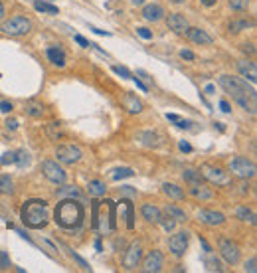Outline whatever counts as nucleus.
<instances>
[{"label": "nucleus", "mask_w": 257, "mask_h": 273, "mask_svg": "<svg viewBox=\"0 0 257 273\" xmlns=\"http://www.w3.org/2000/svg\"><path fill=\"white\" fill-rule=\"evenodd\" d=\"M123 107L129 111V113H140L142 111V103H140V99H137V95H133V93H127V95H123Z\"/></svg>", "instance_id": "nucleus-19"}, {"label": "nucleus", "mask_w": 257, "mask_h": 273, "mask_svg": "<svg viewBox=\"0 0 257 273\" xmlns=\"http://www.w3.org/2000/svg\"><path fill=\"white\" fill-rule=\"evenodd\" d=\"M200 2H202L204 6H208V8H212L216 4V0H200Z\"/></svg>", "instance_id": "nucleus-59"}, {"label": "nucleus", "mask_w": 257, "mask_h": 273, "mask_svg": "<svg viewBox=\"0 0 257 273\" xmlns=\"http://www.w3.org/2000/svg\"><path fill=\"white\" fill-rule=\"evenodd\" d=\"M162 192H164L168 198H174V200H182V198H184V190H182L178 184H170V182L162 184Z\"/></svg>", "instance_id": "nucleus-21"}, {"label": "nucleus", "mask_w": 257, "mask_h": 273, "mask_svg": "<svg viewBox=\"0 0 257 273\" xmlns=\"http://www.w3.org/2000/svg\"><path fill=\"white\" fill-rule=\"evenodd\" d=\"M73 40H75V42H77V44H79L81 48H89V42L85 40L83 36H79V34H75V36H73Z\"/></svg>", "instance_id": "nucleus-46"}, {"label": "nucleus", "mask_w": 257, "mask_h": 273, "mask_svg": "<svg viewBox=\"0 0 257 273\" xmlns=\"http://www.w3.org/2000/svg\"><path fill=\"white\" fill-rule=\"evenodd\" d=\"M14 164L18 168H26L30 164V153L26 148H20V150H14Z\"/></svg>", "instance_id": "nucleus-26"}, {"label": "nucleus", "mask_w": 257, "mask_h": 273, "mask_svg": "<svg viewBox=\"0 0 257 273\" xmlns=\"http://www.w3.org/2000/svg\"><path fill=\"white\" fill-rule=\"evenodd\" d=\"M140 214H142V218H145L149 224H158L160 218H162V212L154 204H142Z\"/></svg>", "instance_id": "nucleus-16"}, {"label": "nucleus", "mask_w": 257, "mask_h": 273, "mask_svg": "<svg viewBox=\"0 0 257 273\" xmlns=\"http://www.w3.org/2000/svg\"><path fill=\"white\" fill-rule=\"evenodd\" d=\"M137 34L142 38V40H153V32L149 28H137Z\"/></svg>", "instance_id": "nucleus-43"}, {"label": "nucleus", "mask_w": 257, "mask_h": 273, "mask_svg": "<svg viewBox=\"0 0 257 273\" xmlns=\"http://www.w3.org/2000/svg\"><path fill=\"white\" fill-rule=\"evenodd\" d=\"M89 30H91V32H95V34H99V36H111L109 32H105V30H99L95 26H89Z\"/></svg>", "instance_id": "nucleus-52"}, {"label": "nucleus", "mask_w": 257, "mask_h": 273, "mask_svg": "<svg viewBox=\"0 0 257 273\" xmlns=\"http://www.w3.org/2000/svg\"><path fill=\"white\" fill-rule=\"evenodd\" d=\"M142 18L147 22H158L164 18V8L160 4H147L142 8Z\"/></svg>", "instance_id": "nucleus-17"}, {"label": "nucleus", "mask_w": 257, "mask_h": 273, "mask_svg": "<svg viewBox=\"0 0 257 273\" xmlns=\"http://www.w3.org/2000/svg\"><path fill=\"white\" fill-rule=\"evenodd\" d=\"M220 85L225 93H230L234 97V101L249 111L251 115L257 113V93H255V87L253 85H247L245 79H240V77H232V75H222L220 77Z\"/></svg>", "instance_id": "nucleus-1"}, {"label": "nucleus", "mask_w": 257, "mask_h": 273, "mask_svg": "<svg viewBox=\"0 0 257 273\" xmlns=\"http://www.w3.org/2000/svg\"><path fill=\"white\" fill-rule=\"evenodd\" d=\"M247 26H253V22H247V20H241V22H232V30L234 32H241V30H245Z\"/></svg>", "instance_id": "nucleus-39"}, {"label": "nucleus", "mask_w": 257, "mask_h": 273, "mask_svg": "<svg viewBox=\"0 0 257 273\" xmlns=\"http://www.w3.org/2000/svg\"><path fill=\"white\" fill-rule=\"evenodd\" d=\"M133 79H135V83H137V87H138V89H142V91H147V89H149V87H147L145 83H142L138 77H133Z\"/></svg>", "instance_id": "nucleus-55"}, {"label": "nucleus", "mask_w": 257, "mask_h": 273, "mask_svg": "<svg viewBox=\"0 0 257 273\" xmlns=\"http://www.w3.org/2000/svg\"><path fill=\"white\" fill-rule=\"evenodd\" d=\"M0 30H2L6 36H26L32 30V22L24 16H14V18L6 20Z\"/></svg>", "instance_id": "nucleus-4"}, {"label": "nucleus", "mask_w": 257, "mask_h": 273, "mask_svg": "<svg viewBox=\"0 0 257 273\" xmlns=\"http://www.w3.org/2000/svg\"><path fill=\"white\" fill-rule=\"evenodd\" d=\"M55 157H58V161L64 163V164H75V163L81 161L83 153L77 145L66 143V145H60L58 148H55Z\"/></svg>", "instance_id": "nucleus-6"}, {"label": "nucleus", "mask_w": 257, "mask_h": 273, "mask_svg": "<svg viewBox=\"0 0 257 273\" xmlns=\"http://www.w3.org/2000/svg\"><path fill=\"white\" fill-rule=\"evenodd\" d=\"M34 8L38 12H46V14H58V6H53L50 2H42V0H36L34 2Z\"/></svg>", "instance_id": "nucleus-32"}, {"label": "nucleus", "mask_w": 257, "mask_h": 273, "mask_svg": "<svg viewBox=\"0 0 257 273\" xmlns=\"http://www.w3.org/2000/svg\"><path fill=\"white\" fill-rule=\"evenodd\" d=\"M204 265H206V269H208V271H218V273H222V271H223V267H222L220 259H218L212 252H206V255H204Z\"/></svg>", "instance_id": "nucleus-24"}, {"label": "nucleus", "mask_w": 257, "mask_h": 273, "mask_svg": "<svg viewBox=\"0 0 257 273\" xmlns=\"http://www.w3.org/2000/svg\"><path fill=\"white\" fill-rule=\"evenodd\" d=\"M140 259H142V246H140V241H133V244L127 248V252H125L123 267L127 271H133V269H137Z\"/></svg>", "instance_id": "nucleus-10"}, {"label": "nucleus", "mask_w": 257, "mask_h": 273, "mask_svg": "<svg viewBox=\"0 0 257 273\" xmlns=\"http://www.w3.org/2000/svg\"><path fill=\"white\" fill-rule=\"evenodd\" d=\"M182 178L188 182V184H202V180H204V176L200 174V170H194V168H184V172H182Z\"/></svg>", "instance_id": "nucleus-23"}, {"label": "nucleus", "mask_w": 257, "mask_h": 273, "mask_svg": "<svg viewBox=\"0 0 257 273\" xmlns=\"http://www.w3.org/2000/svg\"><path fill=\"white\" fill-rule=\"evenodd\" d=\"M166 216H170V218H172L176 224L178 222H186V214H184V210H180L178 206H174V204H168L166 206Z\"/></svg>", "instance_id": "nucleus-27"}, {"label": "nucleus", "mask_w": 257, "mask_h": 273, "mask_svg": "<svg viewBox=\"0 0 257 273\" xmlns=\"http://www.w3.org/2000/svg\"><path fill=\"white\" fill-rule=\"evenodd\" d=\"M172 2H174V4H182V2H184V0H172Z\"/></svg>", "instance_id": "nucleus-63"}, {"label": "nucleus", "mask_w": 257, "mask_h": 273, "mask_svg": "<svg viewBox=\"0 0 257 273\" xmlns=\"http://www.w3.org/2000/svg\"><path fill=\"white\" fill-rule=\"evenodd\" d=\"M158 224H162V228L166 230V232H172L174 230V226H176V222L170 218V216H164V218H160V222Z\"/></svg>", "instance_id": "nucleus-38"}, {"label": "nucleus", "mask_w": 257, "mask_h": 273, "mask_svg": "<svg viewBox=\"0 0 257 273\" xmlns=\"http://www.w3.org/2000/svg\"><path fill=\"white\" fill-rule=\"evenodd\" d=\"M220 254H222V257H223L227 263H230V265H236V263L240 261L241 250H240V246L236 244V241L227 239V237H222V239H220Z\"/></svg>", "instance_id": "nucleus-9"}, {"label": "nucleus", "mask_w": 257, "mask_h": 273, "mask_svg": "<svg viewBox=\"0 0 257 273\" xmlns=\"http://www.w3.org/2000/svg\"><path fill=\"white\" fill-rule=\"evenodd\" d=\"M20 218H22V222H24L28 228H34V230H40V228L48 226V222H50L48 202L36 200V198L24 202L22 212H20Z\"/></svg>", "instance_id": "nucleus-3"}, {"label": "nucleus", "mask_w": 257, "mask_h": 273, "mask_svg": "<svg viewBox=\"0 0 257 273\" xmlns=\"http://www.w3.org/2000/svg\"><path fill=\"white\" fill-rule=\"evenodd\" d=\"M125 206H127V226H129V230H133V228H135V212H133V204L125 202Z\"/></svg>", "instance_id": "nucleus-37"}, {"label": "nucleus", "mask_w": 257, "mask_h": 273, "mask_svg": "<svg viewBox=\"0 0 257 273\" xmlns=\"http://www.w3.org/2000/svg\"><path fill=\"white\" fill-rule=\"evenodd\" d=\"M138 139L142 141V145H147V146H160L162 145V139L160 135L156 133H151V131H145V133H140Z\"/></svg>", "instance_id": "nucleus-22"}, {"label": "nucleus", "mask_w": 257, "mask_h": 273, "mask_svg": "<svg viewBox=\"0 0 257 273\" xmlns=\"http://www.w3.org/2000/svg\"><path fill=\"white\" fill-rule=\"evenodd\" d=\"M230 170L238 176V178H253L255 176V164L245 159V157H236L230 161Z\"/></svg>", "instance_id": "nucleus-7"}, {"label": "nucleus", "mask_w": 257, "mask_h": 273, "mask_svg": "<svg viewBox=\"0 0 257 273\" xmlns=\"http://www.w3.org/2000/svg\"><path fill=\"white\" fill-rule=\"evenodd\" d=\"M55 196H58V198H75V200H81L83 198L81 192L75 186H62V188L55 190Z\"/></svg>", "instance_id": "nucleus-25"}, {"label": "nucleus", "mask_w": 257, "mask_h": 273, "mask_svg": "<svg viewBox=\"0 0 257 273\" xmlns=\"http://www.w3.org/2000/svg\"><path fill=\"white\" fill-rule=\"evenodd\" d=\"M186 36L194 42V44H198V46H212L214 44V38L206 32V30H200V28H186Z\"/></svg>", "instance_id": "nucleus-13"}, {"label": "nucleus", "mask_w": 257, "mask_h": 273, "mask_svg": "<svg viewBox=\"0 0 257 273\" xmlns=\"http://www.w3.org/2000/svg\"><path fill=\"white\" fill-rule=\"evenodd\" d=\"M111 176H113V180H123V178H131V176H135V172H133V168L123 166V168H115Z\"/></svg>", "instance_id": "nucleus-33"}, {"label": "nucleus", "mask_w": 257, "mask_h": 273, "mask_svg": "<svg viewBox=\"0 0 257 273\" xmlns=\"http://www.w3.org/2000/svg\"><path fill=\"white\" fill-rule=\"evenodd\" d=\"M113 72H115L117 75H121V77H125V79H131V77H133L131 72H129L127 68H123V66H113Z\"/></svg>", "instance_id": "nucleus-40"}, {"label": "nucleus", "mask_w": 257, "mask_h": 273, "mask_svg": "<svg viewBox=\"0 0 257 273\" xmlns=\"http://www.w3.org/2000/svg\"><path fill=\"white\" fill-rule=\"evenodd\" d=\"M131 2L137 6V4H142V2H145V0H131Z\"/></svg>", "instance_id": "nucleus-62"}, {"label": "nucleus", "mask_w": 257, "mask_h": 273, "mask_svg": "<svg viewBox=\"0 0 257 273\" xmlns=\"http://www.w3.org/2000/svg\"><path fill=\"white\" fill-rule=\"evenodd\" d=\"M227 2H230V6L234 10H240V12H243V10L249 8V0H227Z\"/></svg>", "instance_id": "nucleus-34"}, {"label": "nucleus", "mask_w": 257, "mask_h": 273, "mask_svg": "<svg viewBox=\"0 0 257 273\" xmlns=\"http://www.w3.org/2000/svg\"><path fill=\"white\" fill-rule=\"evenodd\" d=\"M0 265H2V267H8V259H6L4 254H0Z\"/></svg>", "instance_id": "nucleus-58"}, {"label": "nucleus", "mask_w": 257, "mask_h": 273, "mask_svg": "<svg viewBox=\"0 0 257 273\" xmlns=\"http://www.w3.org/2000/svg\"><path fill=\"white\" fill-rule=\"evenodd\" d=\"M14 192V182L10 176H0V194H12Z\"/></svg>", "instance_id": "nucleus-31"}, {"label": "nucleus", "mask_w": 257, "mask_h": 273, "mask_svg": "<svg viewBox=\"0 0 257 273\" xmlns=\"http://www.w3.org/2000/svg\"><path fill=\"white\" fill-rule=\"evenodd\" d=\"M48 135H50V139H51V141H58V139L62 137L60 125H58V123H51V125H48Z\"/></svg>", "instance_id": "nucleus-35"}, {"label": "nucleus", "mask_w": 257, "mask_h": 273, "mask_svg": "<svg viewBox=\"0 0 257 273\" xmlns=\"http://www.w3.org/2000/svg\"><path fill=\"white\" fill-rule=\"evenodd\" d=\"M200 244H202V246H204V252H212V248H210V244H208V241H206L204 237H200Z\"/></svg>", "instance_id": "nucleus-56"}, {"label": "nucleus", "mask_w": 257, "mask_h": 273, "mask_svg": "<svg viewBox=\"0 0 257 273\" xmlns=\"http://www.w3.org/2000/svg\"><path fill=\"white\" fill-rule=\"evenodd\" d=\"M236 216H238V220H241V222H249V224H255V214L247 208V206H240L238 210H236Z\"/></svg>", "instance_id": "nucleus-29"}, {"label": "nucleus", "mask_w": 257, "mask_h": 273, "mask_svg": "<svg viewBox=\"0 0 257 273\" xmlns=\"http://www.w3.org/2000/svg\"><path fill=\"white\" fill-rule=\"evenodd\" d=\"M2 18H4V4L0 2V20H2Z\"/></svg>", "instance_id": "nucleus-60"}, {"label": "nucleus", "mask_w": 257, "mask_h": 273, "mask_svg": "<svg viewBox=\"0 0 257 273\" xmlns=\"http://www.w3.org/2000/svg\"><path fill=\"white\" fill-rule=\"evenodd\" d=\"M121 192H123L125 196H135V194H137V190H135L133 186H123V188H121Z\"/></svg>", "instance_id": "nucleus-47"}, {"label": "nucleus", "mask_w": 257, "mask_h": 273, "mask_svg": "<svg viewBox=\"0 0 257 273\" xmlns=\"http://www.w3.org/2000/svg\"><path fill=\"white\" fill-rule=\"evenodd\" d=\"M220 109L223 113H232V107H230V103H227V101H220Z\"/></svg>", "instance_id": "nucleus-51"}, {"label": "nucleus", "mask_w": 257, "mask_h": 273, "mask_svg": "<svg viewBox=\"0 0 257 273\" xmlns=\"http://www.w3.org/2000/svg\"><path fill=\"white\" fill-rule=\"evenodd\" d=\"M186 248H188V232H178L168 239V250L176 257H182L186 254Z\"/></svg>", "instance_id": "nucleus-11"}, {"label": "nucleus", "mask_w": 257, "mask_h": 273, "mask_svg": "<svg viewBox=\"0 0 257 273\" xmlns=\"http://www.w3.org/2000/svg\"><path fill=\"white\" fill-rule=\"evenodd\" d=\"M0 164H2V166L14 164V153H12V150H10V153H4L2 157H0Z\"/></svg>", "instance_id": "nucleus-41"}, {"label": "nucleus", "mask_w": 257, "mask_h": 273, "mask_svg": "<svg viewBox=\"0 0 257 273\" xmlns=\"http://www.w3.org/2000/svg\"><path fill=\"white\" fill-rule=\"evenodd\" d=\"M162 263H164L162 254L154 250L145 257V261H142V271L145 273H158L162 269Z\"/></svg>", "instance_id": "nucleus-12"}, {"label": "nucleus", "mask_w": 257, "mask_h": 273, "mask_svg": "<svg viewBox=\"0 0 257 273\" xmlns=\"http://www.w3.org/2000/svg\"><path fill=\"white\" fill-rule=\"evenodd\" d=\"M180 150H182V153H192V146H190L188 143L182 141V143H180Z\"/></svg>", "instance_id": "nucleus-54"}, {"label": "nucleus", "mask_w": 257, "mask_h": 273, "mask_svg": "<svg viewBox=\"0 0 257 273\" xmlns=\"http://www.w3.org/2000/svg\"><path fill=\"white\" fill-rule=\"evenodd\" d=\"M238 70H240V73H241L245 79H249L251 83L257 81V66H255V62H247V59H243V62L238 64Z\"/></svg>", "instance_id": "nucleus-18"}, {"label": "nucleus", "mask_w": 257, "mask_h": 273, "mask_svg": "<svg viewBox=\"0 0 257 273\" xmlns=\"http://www.w3.org/2000/svg\"><path fill=\"white\" fill-rule=\"evenodd\" d=\"M180 55H182L184 59H194V57H196V55H194L190 50H182V52H180Z\"/></svg>", "instance_id": "nucleus-53"}, {"label": "nucleus", "mask_w": 257, "mask_h": 273, "mask_svg": "<svg viewBox=\"0 0 257 273\" xmlns=\"http://www.w3.org/2000/svg\"><path fill=\"white\" fill-rule=\"evenodd\" d=\"M166 119H168V121H172V123H176V121H178L180 117H178V115H174V113H168V115H166Z\"/></svg>", "instance_id": "nucleus-57"}, {"label": "nucleus", "mask_w": 257, "mask_h": 273, "mask_svg": "<svg viewBox=\"0 0 257 273\" xmlns=\"http://www.w3.org/2000/svg\"><path fill=\"white\" fill-rule=\"evenodd\" d=\"M42 172L50 182H53V184H64L66 178H68L66 170L55 161H44L42 163Z\"/></svg>", "instance_id": "nucleus-8"}, {"label": "nucleus", "mask_w": 257, "mask_h": 273, "mask_svg": "<svg viewBox=\"0 0 257 273\" xmlns=\"http://www.w3.org/2000/svg\"><path fill=\"white\" fill-rule=\"evenodd\" d=\"M190 125H192L190 121H182V119L176 121V127H180V129H190Z\"/></svg>", "instance_id": "nucleus-50"}, {"label": "nucleus", "mask_w": 257, "mask_h": 273, "mask_svg": "<svg viewBox=\"0 0 257 273\" xmlns=\"http://www.w3.org/2000/svg\"><path fill=\"white\" fill-rule=\"evenodd\" d=\"M87 188H89V194L91 196H103L105 190H107L105 182H101V180H91L89 184H87Z\"/></svg>", "instance_id": "nucleus-30"}, {"label": "nucleus", "mask_w": 257, "mask_h": 273, "mask_svg": "<svg viewBox=\"0 0 257 273\" xmlns=\"http://www.w3.org/2000/svg\"><path fill=\"white\" fill-rule=\"evenodd\" d=\"M28 113H30L32 117H42L44 109H42V105H34V103H30V105H28Z\"/></svg>", "instance_id": "nucleus-42"}, {"label": "nucleus", "mask_w": 257, "mask_h": 273, "mask_svg": "<svg viewBox=\"0 0 257 273\" xmlns=\"http://www.w3.org/2000/svg\"><path fill=\"white\" fill-rule=\"evenodd\" d=\"M198 220L208 224V226H222L225 222V216L222 214V212H214V210H200Z\"/></svg>", "instance_id": "nucleus-14"}, {"label": "nucleus", "mask_w": 257, "mask_h": 273, "mask_svg": "<svg viewBox=\"0 0 257 273\" xmlns=\"http://www.w3.org/2000/svg\"><path fill=\"white\" fill-rule=\"evenodd\" d=\"M68 252H69V255H71V257H73V259H75V261H77V263H79V265H81V267H83L85 271H91V267H89V263H87V261H85V259H83V257H81L79 254H75V252H73V250H69V248H68Z\"/></svg>", "instance_id": "nucleus-36"}, {"label": "nucleus", "mask_w": 257, "mask_h": 273, "mask_svg": "<svg viewBox=\"0 0 257 273\" xmlns=\"http://www.w3.org/2000/svg\"><path fill=\"white\" fill-rule=\"evenodd\" d=\"M166 22H168V28L172 30L174 34H184V32H186V28H188V20L184 18V14H178V12L170 14Z\"/></svg>", "instance_id": "nucleus-15"}, {"label": "nucleus", "mask_w": 257, "mask_h": 273, "mask_svg": "<svg viewBox=\"0 0 257 273\" xmlns=\"http://www.w3.org/2000/svg\"><path fill=\"white\" fill-rule=\"evenodd\" d=\"M200 174H202L206 180H210L212 184H216V186H227L232 182L230 174L223 172L218 166H214V164H202L200 166Z\"/></svg>", "instance_id": "nucleus-5"}, {"label": "nucleus", "mask_w": 257, "mask_h": 273, "mask_svg": "<svg viewBox=\"0 0 257 273\" xmlns=\"http://www.w3.org/2000/svg\"><path fill=\"white\" fill-rule=\"evenodd\" d=\"M190 194L194 198H198V200H210L212 198V190L208 186H202V184H194L190 188Z\"/></svg>", "instance_id": "nucleus-28"}, {"label": "nucleus", "mask_w": 257, "mask_h": 273, "mask_svg": "<svg viewBox=\"0 0 257 273\" xmlns=\"http://www.w3.org/2000/svg\"><path fill=\"white\" fill-rule=\"evenodd\" d=\"M48 59H50L53 66H58V68H64L66 66V54L60 48H50L48 50Z\"/></svg>", "instance_id": "nucleus-20"}, {"label": "nucleus", "mask_w": 257, "mask_h": 273, "mask_svg": "<svg viewBox=\"0 0 257 273\" xmlns=\"http://www.w3.org/2000/svg\"><path fill=\"white\" fill-rule=\"evenodd\" d=\"M241 50H243L245 54H249V55H253V54H255V48H253V44H243V46H241Z\"/></svg>", "instance_id": "nucleus-49"}, {"label": "nucleus", "mask_w": 257, "mask_h": 273, "mask_svg": "<svg viewBox=\"0 0 257 273\" xmlns=\"http://www.w3.org/2000/svg\"><path fill=\"white\" fill-rule=\"evenodd\" d=\"M6 127H8L10 131H16V129H18V121H16V119H8V121H6Z\"/></svg>", "instance_id": "nucleus-48"}, {"label": "nucleus", "mask_w": 257, "mask_h": 273, "mask_svg": "<svg viewBox=\"0 0 257 273\" xmlns=\"http://www.w3.org/2000/svg\"><path fill=\"white\" fill-rule=\"evenodd\" d=\"M14 107H12V103L10 101H0V111L2 113H10Z\"/></svg>", "instance_id": "nucleus-45"}, {"label": "nucleus", "mask_w": 257, "mask_h": 273, "mask_svg": "<svg viewBox=\"0 0 257 273\" xmlns=\"http://www.w3.org/2000/svg\"><path fill=\"white\" fill-rule=\"evenodd\" d=\"M206 93H214V85H208L206 87Z\"/></svg>", "instance_id": "nucleus-61"}, {"label": "nucleus", "mask_w": 257, "mask_h": 273, "mask_svg": "<svg viewBox=\"0 0 257 273\" xmlns=\"http://www.w3.org/2000/svg\"><path fill=\"white\" fill-rule=\"evenodd\" d=\"M245 271H249V273H255L257 271V259L255 257H251L249 261H245Z\"/></svg>", "instance_id": "nucleus-44"}, {"label": "nucleus", "mask_w": 257, "mask_h": 273, "mask_svg": "<svg viewBox=\"0 0 257 273\" xmlns=\"http://www.w3.org/2000/svg\"><path fill=\"white\" fill-rule=\"evenodd\" d=\"M83 216H85L83 206H81L77 200H73V198L62 200L58 206H55V212H53L55 224H60V226L66 228V230H75V228H79L81 222H83Z\"/></svg>", "instance_id": "nucleus-2"}]
</instances>
